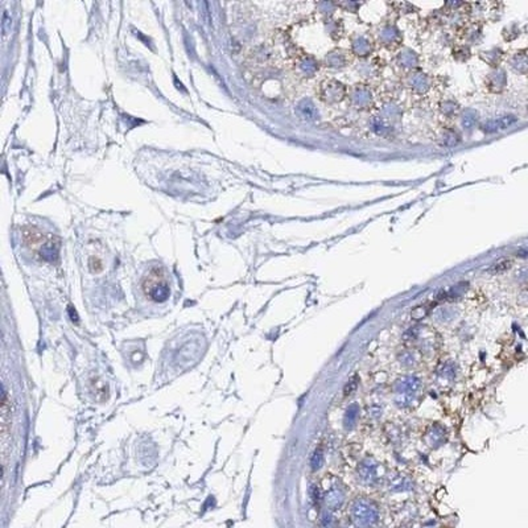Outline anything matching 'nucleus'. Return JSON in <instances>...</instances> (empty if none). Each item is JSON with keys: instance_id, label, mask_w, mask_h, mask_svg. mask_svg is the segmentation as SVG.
<instances>
[{"instance_id": "nucleus-1", "label": "nucleus", "mask_w": 528, "mask_h": 528, "mask_svg": "<svg viewBox=\"0 0 528 528\" xmlns=\"http://www.w3.org/2000/svg\"><path fill=\"white\" fill-rule=\"evenodd\" d=\"M143 291L148 298L155 302H164L169 298L170 288L166 274L161 267H153L144 276Z\"/></svg>"}, {"instance_id": "nucleus-6", "label": "nucleus", "mask_w": 528, "mask_h": 528, "mask_svg": "<svg viewBox=\"0 0 528 528\" xmlns=\"http://www.w3.org/2000/svg\"><path fill=\"white\" fill-rule=\"evenodd\" d=\"M510 266H511V261H510V260L502 261V263H498L497 266H494V271H497V272L505 271V270L510 268Z\"/></svg>"}, {"instance_id": "nucleus-2", "label": "nucleus", "mask_w": 528, "mask_h": 528, "mask_svg": "<svg viewBox=\"0 0 528 528\" xmlns=\"http://www.w3.org/2000/svg\"><path fill=\"white\" fill-rule=\"evenodd\" d=\"M40 256L47 261H53L58 256V243L55 241H47L40 247Z\"/></svg>"}, {"instance_id": "nucleus-5", "label": "nucleus", "mask_w": 528, "mask_h": 528, "mask_svg": "<svg viewBox=\"0 0 528 528\" xmlns=\"http://www.w3.org/2000/svg\"><path fill=\"white\" fill-rule=\"evenodd\" d=\"M2 28H3V33L7 34L8 33V29H10V28H11V20H10V19H8L7 12H4V14H3V23H2Z\"/></svg>"}, {"instance_id": "nucleus-3", "label": "nucleus", "mask_w": 528, "mask_h": 528, "mask_svg": "<svg viewBox=\"0 0 528 528\" xmlns=\"http://www.w3.org/2000/svg\"><path fill=\"white\" fill-rule=\"evenodd\" d=\"M354 515H356L357 520L361 523V525H371L375 520V514L363 506H357L354 510Z\"/></svg>"}, {"instance_id": "nucleus-4", "label": "nucleus", "mask_w": 528, "mask_h": 528, "mask_svg": "<svg viewBox=\"0 0 528 528\" xmlns=\"http://www.w3.org/2000/svg\"><path fill=\"white\" fill-rule=\"evenodd\" d=\"M515 120H516V119L511 115L503 116V118L498 119V120H495V122H491L490 124H488V131L494 132V131H499V129H506V128H508V127H510L511 124H514Z\"/></svg>"}]
</instances>
